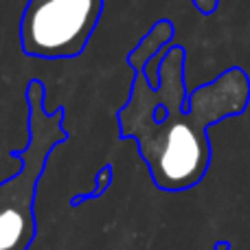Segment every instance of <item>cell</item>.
Wrapping results in <instances>:
<instances>
[{
  "instance_id": "cell-1",
  "label": "cell",
  "mask_w": 250,
  "mask_h": 250,
  "mask_svg": "<svg viewBox=\"0 0 250 250\" xmlns=\"http://www.w3.org/2000/svg\"><path fill=\"white\" fill-rule=\"evenodd\" d=\"M185 46L171 44L160 62V86L151 88L143 68L134 70L129 101L117 112L121 138H134L163 191L200 185L211 165L207 127L248 108L250 77L244 68L224 70L204 86L187 90Z\"/></svg>"
},
{
  "instance_id": "cell-2",
  "label": "cell",
  "mask_w": 250,
  "mask_h": 250,
  "mask_svg": "<svg viewBox=\"0 0 250 250\" xmlns=\"http://www.w3.org/2000/svg\"><path fill=\"white\" fill-rule=\"evenodd\" d=\"M44 83L31 79L26 86L29 104V143L24 151H11L22 169L0 182V250H29L35 239V189L44 173L53 147L68 141L64 129V108L44 110Z\"/></svg>"
},
{
  "instance_id": "cell-3",
  "label": "cell",
  "mask_w": 250,
  "mask_h": 250,
  "mask_svg": "<svg viewBox=\"0 0 250 250\" xmlns=\"http://www.w3.org/2000/svg\"><path fill=\"white\" fill-rule=\"evenodd\" d=\"M105 0H29L20 18L22 53L40 60H70L86 51Z\"/></svg>"
},
{
  "instance_id": "cell-4",
  "label": "cell",
  "mask_w": 250,
  "mask_h": 250,
  "mask_svg": "<svg viewBox=\"0 0 250 250\" xmlns=\"http://www.w3.org/2000/svg\"><path fill=\"white\" fill-rule=\"evenodd\" d=\"M176 35V26L169 18H160L151 24V29L138 40V44L134 46V51H129L127 55V64L134 70L145 68V64L156 55L158 51L171 46V40Z\"/></svg>"
},
{
  "instance_id": "cell-5",
  "label": "cell",
  "mask_w": 250,
  "mask_h": 250,
  "mask_svg": "<svg viewBox=\"0 0 250 250\" xmlns=\"http://www.w3.org/2000/svg\"><path fill=\"white\" fill-rule=\"evenodd\" d=\"M110 180H112V169L104 167L99 171V176H97V189L92 191L90 195H79V198H75V204H79L82 200H86V198H97V195H101L104 193V189H108L110 187Z\"/></svg>"
},
{
  "instance_id": "cell-6",
  "label": "cell",
  "mask_w": 250,
  "mask_h": 250,
  "mask_svg": "<svg viewBox=\"0 0 250 250\" xmlns=\"http://www.w3.org/2000/svg\"><path fill=\"white\" fill-rule=\"evenodd\" d=\"M191 2H193V7L198 9L202 16H211V13L217 9L220 0H191Z\"/></svg>"
}]
</instances>
